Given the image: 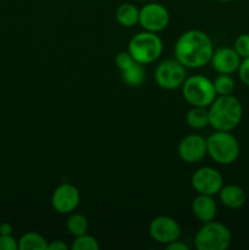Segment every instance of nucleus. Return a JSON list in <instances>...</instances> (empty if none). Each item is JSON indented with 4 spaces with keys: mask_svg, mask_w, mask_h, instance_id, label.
Listing matches in <instances>:
<instances>
[{
    "mask_svg": "<svg viewBox=\"0 0 249 250\" xmlns=\"http://www.w3.org/2000/svg\"><path fill=\"white\" fill-rule=\"evenodd\" d=\"M192 212L200 222H209L215 220L217 214V205L212 195L198 194L193 199Z\"/></svg>",
    "mask_w": 249,
    "mask_h": 250,
    "instance_id": "nucleus-14",
    "label": "nucleus"
},
{
    "mask_svg": "<svg viewBox=\"0 0 249 250\" xmlns=\"http://www.w3.org/2000/svg\"><path fill=\"white\" fill-rule=\"evenodd\" d=\"M12 232H14V229H12L11 224H9V222H4V224L0 225V234L12 236Z\"/></svg>",
    "mask_w": 249,
    "mask_h": 250,
    "instance_id": "nucleus-29",
    "label": "nucleus"
},
{
    "mask_svg": "<svg viewBox=\"0 0 249 250\" xmlns=\"http://www.w3.org/2000/svg\"><path fill=\"white\" fill-rule=\"evenodd\" d=\"M115 17L121 26L133 27L139 22V10L131 2H124L117 7Z\"/></svg>",
    "mask_w": 249,
    "mask_h": 250,
    "instance_id": "nucleus-17",
    "label": "nucleus"
},
{
    "mask_svg": "<svg viewBox=\"0 0 249 250\" xmlns=\"http://www.w3.org/2000/svg\"><path fill=\"white\" fill-rule=\"evenodd\" d=\"M214 88L217 95H229L236 89V82L231 75L220 73L214 80Z\"/></svg>",
    "mask_w": 249,
    "mask_h": 250,
    "instance_id": "nucleus-21",
    "label": "nucleus"
},
{
    "mask_svg": "<svg viewBox=\"0 0 249 250\" xmlns=\"http://www.w3.org/2000/svg\"><path fill=\"white\" fill-rule=\"evenodd\" d=\"M68 246L61 239H55V241H51L50 243H48V248L46 250H67Z\"/></svg>",
    "mask_w": 249,
    "mask_h": 250,
    "instance_id": "nucleus-28",
    "label": "nucleus"
},
{
    "mask_svg": "<svg viewBox=\"0 0 249 250\" xmlns=\"http://www.w3.org/2000/svg\"><path fill=\"white\" fill-rule=\"evenodd\" d=\"M149 236L159 244H166L180 239L181 226L173 217L161 216L155 217L149 224Z\"/></svg>",
    "mask_w": 249,
    "mask_h": 250,
    "instance_id": "nucleus-10",
    "label": "nucleus"
},
{
    "mask_svg": "<svg viewBox=\"0 0 249 250\" xmlns=\"http://www.w3.org/2000/svg\"><path fill=\"white\" fill-rule=\"evenodd\" d=\"M210 126L215 131L232 132L242 121L243 106L234 95H217L209 107Z\"/></svg>",
    "mask_w": 249,
    "mask_h": 250,
    "instance_id": "nucleus-2",
    "label": "nucleus"
},
{
    "mask_svg": "<svg viewBox=\"0 0 249 250\" xmlns=\"http://www.w3.org/2000/svg\"><path fill=\"white\" fill-rule=\"evenodd\" d=\"M170 22L168 10L159 2H148L139 10V22L144 31L158 32L164 31Z\"/></svg>",
    "mask_w": 249,
    "mask_h": 250,
    "instance_id": "nucleus-8",
    "label": "nucleus"
},
{
    "mask_svg": "<svg viewBox=\"0 0 249 250\" xmlns=\"http://www.w3.org/2000/svg\"><path fill=\"white\" fill-rule=\"evenodd\" d=\"M155 81L163 89H177L186 81V67L176 58L166 59L156 66Z\"/></svg>",
    "mask_w": 249,
    "mask_h": 250,
    "instance_id": "nucleus-7",
    "label": "nucleus"
},
{
    "mask_svg": "<svg viewBox=\"0 0 249 250\" xmlns=\"http://www.w3.org/2000/svg\"><path fill=\"white\" fill-rule=\"evenodd\" d=\"M70 248L72 250H99L100 244L94 237L85 233L75 237V241L72 242Z\"/></svg>",
    "mask_w": 249,
    "mask_h": 250,
    "instance_id": "nucleus-22",
    "label": "nucleus"
},
{
    "mask_svg": "<svg viewBox=\"0 0 249 250\" xmlns=\"http://www.w3.org/2000/svg\"><path fill=\"white\" fill-rule=\"evenodd\" d=\"M66 229H67L68 233L73 237L85 234L88 231L87 217L83 214H80V212H71L67 221H66Z\"/></svg>",
    "mask_w": 249,
    "mask_h": 250,
    "instance_id": "nucleus-20",
    "label": "nucleus"
},
{
    "mask_svg": "<svg viewBox=\"0 0 249 250\" xmlns=\"http://www.w3.org/2000/svg\"><path fill=\"white\" fill-rule=\"evenodd\" d=\"M19 249V242L12 236H5L0 234V250H17Z\"/></svg>",
    "mask_w": 249,
    "mask_h": 250,
    "instance_id": "nucleus-26",
    "label": "nucleus"
},
{
    "mask_svg": "<svg viewBox=\"0 0 249 250\" xmlns=\"http://www.w3.org/2000/svg\"><path fill=\"white\" fill-rule=\"evenodd\" d=\"M220 202L227 209L236 210L246 204L247 194L243 188L238 185H226L222 186L219 192Z\"/></svg>",
    "mask_w": 249,
    "mask_h": 250,
    "instance_id": "nucleus-15",
    "label": "nucleus"
},
{
    "mask_svg": "<svg viewBox=\"0 0 249 250\" xmlns=\"http://www.w3.org/2000/svg\"><path fill=\"white\" fill-rule=\"evenodd\" d=\"M188 126L193 129H203L210 125L209 109L204 106H192L186 115Z\"/></svg>",
    "mask_w": 249,
    "mask_h": 250,
    "instance_id": "nucleus-16",
    "label": "nucleus"
},
{
    "mask_svg": "<svg viewBox=\"0 0 249 250\" xmlns=\"http://www.w3.org/2000/svg\"><path fill=\"white\" fill-rule=\"evenodd\" d=\"M237 72H238L239 80L242 81V83L249 87V56L242 59L241 65H239Z\"/></svg>",
    "mask_w": 249,
    "mask_h": 250,
    "instance_id": "nucleus-25",
    "label": "nucleus"
},
{
    "mask_svg": "<svg viewBox=\"0 0 249 250\" xmlns=\"http://www.w3.org/2000/svg\"><path fill=\"white\" fill-rule=\"evenodd\" d=\"M214 46L205 32L189 29L178 37L175 44V58L186 68H200L210 63Z\"/></svg>",
    "mask_w": 249,
    "mask_h": 250,
    "instance_id": "nucleus-1",
    "label": "nucleus"
},
{
    "mask_svg": "<svg viewBox=\"0 0 249 250\" xmlns=\"http://www.w3.org/2000/svg\"><path fill=\"white\" fill-rule=\"evenodd\" d=\"M19 250H46L48 242L37 232H27L19 239Z\"/></svg>",
    "mask_w": 249,
    "mask_h": 250,
    "instance_id": "nucleus-18",
    "label": "nucleus"
},
{
    "mask_svg": "<svg viewBox=\"0 0 249 250\" xmlns=\"http://www.w3.org/2000/svg\"><path fill=\"white\" fill-rule=\"evenodd\" d=\"M134 1H139V2H142V1H149V0H134Z\"/></svg>",
    "mask_w": 249,
    "mask_h": 250,
    "instance_id": "nucleus-31",
    "label": "nucleus"
},
{
    "mask_svg": "<svg viewBox=\"0 0 249 250\" xmlns=\"http://www.w3.org/2000/svg\"><path fill=\"white\" fill-rule=\"evenodd\" d=\"M121 78L128 87H139L145 80V70L142 63L134 62L128 68L121 71Z\"/></svg>",
    "mask_w": 249,
    "mask_h": 250,
    "instance_id": "nucleus-19",
    "label": "nucleus"
},
{
    "mask_svg": "<svg viewBox=\"0 0 249 250\" xmlns=\"http://www.w3.org/2000/svg\"><path fill=\"white\" fill-rule=\"evenodd\" d=\"M241 61L242 58L233 48L225 46V48H220L212 53L210 63L217 73L232 75V73L237 72L239 65H241Z\"/></svg>",
    "mask_w": 249,
    "mask_h": 250,
    "instance_id": "nucleus-13",
    "label": "nucleus"
},
{
    "mask_svg": "<svg viewBox=\"0 0 249 250\" xmlns=\"http://www.w3.org/2000/svg\"><path fill=\"white\" fill-rule=\"evenodd\" d=\"M134 62H136V61H134V59L132 58V55L128 51H121V53L117 54L116 58H115V65L117 66V68H119L120 71L126 70L129 66L133 65Z\"/></svg>",
    "mask_w": 249,
    "mask_h": 250,
    "instance_id": "nucleus-24",
    "label": "nucleus"
},
{
    "mask_svg": "<svg viewBox=\"0 0 249 250\" xmlns=\"http://www.w3.org/2000/svg\"><path fill=\"white\" fill-rule=\"evenodd\" d=\"M224 186L222 175L214 167L204 166L198 170L192 176V187L198 194L216 195Z\"/></svg>",
    "mask_w": 249,
    "mask_h": 250,
    "instance_id": "nucleus-9",
    "label": "nucleus"
},
{
    "mask_svg": "<svg viewBox=\"0 0 249 250\" xmlns=\"http://www.w3.org/2000/svg\"><path fill=\"white\" fill-rule=\"evenodd\" d=\"M177 153L181 160L187 164L199 163L208 155L207 138L200 134H188L178 143Z\"/></svg>",
    "mask_w": 249,
    "mask_h": 250,
    "instance_id": "nucleus-12",
    "label": "nucleus"
},
{
    "mask_svg": "<svg viewBox=\"0 0 249 250\" xmlns=\"http://www.w3.org/2000/svg\"><path fill=\"white\" fill-rule=\"evenodd\" d=\"M81 203V193L76 186L62 183L51 194V207L59 214L70 215Z\"/></svg>",
    "mask_w": 249,
    "mask_h": 250,
    "instance_id": "nucleus-11",
    "label": "nucleus"
},
{
    "mask_svg": "<svg viewBox=\"0 0 249 250\" xmlns=\"http://www.w3.org/2000/svg\"><path fill=\"white\" fill-rule=\"evenodd\" d=\"M232 241V234L226 225L217 221L204 222L194 237L197 250H226Z\"/></svg>",
    "mask_w": 249,
    "mask_h": 250,
    "instance_id": "nucleus-5",
    "label": "nucleus"
},
{
    "mask_svg": "<svg viewBox=\"0 0 249 250\" xmlns=\"http://www.w3.org/2000/svg\"><path fill=\"white\" fill-rule=\"evenodd\" d=\"M233 49L242 59L249 56V33H242L234 41Z\"/></svg>",
    "mask_w": 249,
    "mask_h": 250,
    "instance_id": "nucleus-23",
    "label": "nucleus"
},
{
    "mask_svg": "<svg viewBox=\"0 0 249 250\" xmlns=\"http://www.w3.org/2000/svg\"><path fill=\"white\" fill-rule=\"evenodd\" d=\"M217 1H221V2H229V1H233V0H217Z\"/></svg>",
    "mask_w": 249,
    "mask_h": 250,
    "instance_id": "nucleus-30",
    "label": "nucleus"
},
{
    "mask_svg": "<svg viewBox=\"0 0 249 250\" xmlns=\"http://www.w3.org/2000/svg\"><path fill=\"white\" fill-rule=\"evenodd\" d=\"M208 155L220 165H231L239 156V143L228 131H215L207 138Z\"/></svg>",
    "mask_w": 249,
    "mask_h": 250,
    "instance_id": "nucleus-3",
    "label": "nucleus"
},
{
    "mask_svg": "<svg viewBox=\"0 0 249 250\" xmlns=\"http://www.w3.org/2000/svg\"><path fill=\"white\" fill-rule=\"evenodd\" d=\"M164 44L160 37L154 32L144 31L132 37L128 43V53L136 62L148 65L161 56Z\"/></svg>",
    "mask_w": 249,
    "mask_h": 250,
    "instance_id": "nucleus-4",
    "label": "nucleus"
},
{
    "mask_svg": "<svg viewBox=\"0 0 249 250\" xmlns=\"http://www.w3.org/2000/svg\"><path fill=\"white\" fill-rule=\"evenodd\" d=\"M182 93L190 106L209 107L217 97L212 81L203 75L186 78L182 84Z\"/></svg>",
    "mask_w": 249,
    "mask_h": 250,
    "instance_id": "nucleus-6",
    "label": "nucleus"
},
{
    "mask_svg": "<svg viewBox=\"0 0 249 250\" xmlns=\"http://www.w3.org/2000/svg\"><path fill=\"white\" fill-rule=\"evenodd\" d=\"M165 248H166V250H189V247H188L185 242L180 241V239L166 244Z\"/></svg>",
    "mask_w": 249,
    "mask_h": 250,
    "instance_id": "nucleus-27",
    "label": "nucleus"
}]
</instances>
